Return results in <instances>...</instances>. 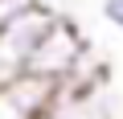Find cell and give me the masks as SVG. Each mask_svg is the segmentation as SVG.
I'll return each instance as SVG.
<instances>
[{
    "label": "cell",
    "instance_id": "cell-1",
    "mask_svg": "<svg viewBox=\"0 0 123 119\" xmlns=\"http://www.w3.org/2000/svg\"><path fill=\"white\" fill-rule=\"evenodd\" d=\"M82 53H86V41L82 33L74 29L70 17H57V25L41 37V45L33 49L29 57V74H41V78H53V82H66L74 74V66L82 62Z\"/></svg>",
    "mask_w": 123,
    "mask_h": 119
},
{
    "label": "cell",
    "instance_id": "cell-2",
    "mask_svg": "<svg viewBox=\"0 0 123 119\" xmlns=\"http://www.w3.org/2000/svg\"><path fill=\"white\" fill-rule=\"evenodd\" d=\"M57 86L62 82H53V78H41V74H21V78H12L4 90H0V103L8 107V115L12 119H41L45 111H49V103H53V94H57Z\"/></svg>",
    "mask_w": 123,
    "mask_h": 119
},
{
    "label": "cell",
    "instance_id": "cell-3",
    "mask_svg": "<svg viewBox=\"0 0 123 119\" xmlns=\"http://www.w3.org/2000/svg\"><path fill=\"white\" fill-rule=\"evenodd\" d=\"M41 119H111L98 82H62Z\"/></svg>",
    "mask_w": 123,
    "mask_h": 119
},
{
    "label": "cell",
    "instance_id": "cell-4",
    "mask_svg": "<svg viewBox=\"0 0 123 119\" xmlns=\"http://www.w3.org/2000/svg\"><path fill=\"white\" fill-rule=\"evenodd\" d=\"M29 4H37V0H0V29H4L12 17H21Z\"/></svg>",
    "mask_w": 123,
    "mask_h": 119
},
{
    "label": "cell",
    "instance_id": "cell-5",
    "mask_svg": "<svg viewBox=\"0 0 123 119\" xmlns=\"http://www.w3.org/2000/svg\"><path fill=\"white\" fill-rule=\"evenodd\" d=\"M103 21L123 33V0H103Z\"/></svg>",
    "mask_w": 123,
    "mask_h": 119
}]
</instances>
